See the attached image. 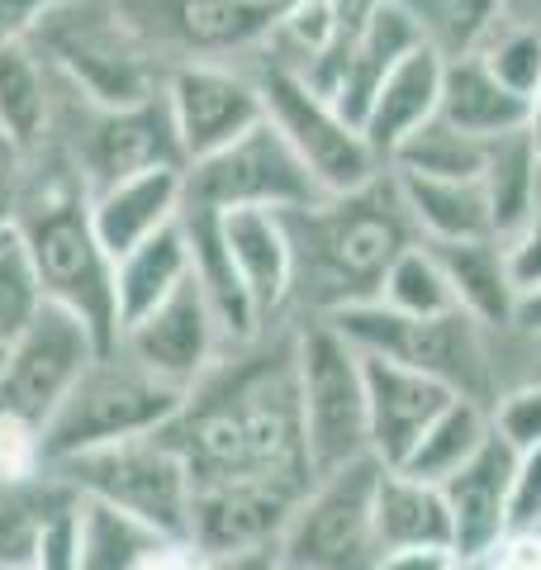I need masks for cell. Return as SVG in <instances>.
<instances>
[{"mask_svg": "<svg viewBox=\"0 0 541 570\" xmlns=\"http://www.w3.org/2000/svg\"><path fill=\"white\" fill-rule=\"evenodd\" d=\"M161 438L186 461L190 490L262 480L304 494L314 485V471L299 423L295 333L276 337L270 347L257 337L219 356V366L190 390Z\"/></svg>", "mask_w": 541, "mask_h": 570, "instance_id": "1", "label": "cell"}, {"mask_svg": "<svg viewBox=\"0 0 541 570\" xmlns=\"http://www.w3.org/2000/svg\"><path fill=\"white\" fill-rule=\"evenodd\" d=\"M14 234L24 243L48 305L77 314L100 343V352H115L119 347L115 257L96 238L90 190L77 163L58 142H48L39 157L24 163L20 200H14Z\"/></svg>", "mask_w": 541, "mask_h": 570, "instance_id": "2", "label": "cell"}, {"mask_svg": "<svg viewBox=\"0 0 541 570\" xmlns=\"http://www.w3.org/2000/svg\"><path fill=\"white\" fill-rule=\"evenodd\" d=\"M285 228L295 243V291L309 295L318 318L381 299L394 257L419 243V228L390 171L352 195H328L309 209H291Z\"/></svg>", "mask_w": 541, "mask_h": 570, "instance_id": "3", "label": "cell"}, {"mask_svg": "<svg viewBox=\"0 0 541 570\" xmlns=\"http://www.w3.org/2000/svg\"><path fill=\"white\" fill-rule=\"evenodd\" d=\"M33 48L48 58L67 91L96 105V110L148 105L167 86V67L134 39V29L119 20L110 0H62V6H52L39 33H33Z\"/></svg>", "mask_w": 541, "mask_h": 570, "instance_id": "4", "label": "cell"}, {"mask_svg": "<svg viewBox=\"0 0 541 570\" xmlns=\"http://www.w3.org/2000/svg\"><path fill=\"white\" fill-rule=\"evenodd\" d=\"M328 324L361 356H385V362L423 371V376L446 385L456 400H471L480 409H490L499 400L484 328L471 314L451 309L437 318H404L390 305H381V299H366V305H347L328 314Z\"/></svg>", "mask_w": 541, "mask_h": 570, "instance_id": "5", "label": "cell"}, {"mask_svg": "<svg viewBox=\"0 0 541 570\" xmlns=\"http://www.w3.org/2000/svg\"><path fill=\"white\" fill-rule=\"evenodd\" d=\"M48 475H58L81 499L129 513L157 538H190V471L161 433L62 456L48 466Z\"/></svg>", "mask_w": 541, "mask_h": 570, "instance_id": "6", "label": "cell"}, {"mask_svg": "<svg viewBox=\"0 0 541 570\" xmlns=\"http://www.w3.org/2000/svg\"><path fill=\"white\" fill-rule=\"evenodd\" d=\"M180 404L186 395L148 376L129 352H100L43 428V456L52 466V461L105 448V442L161 433L180 414Z\"/></svg>", "mask_w": 541, "mask_h": 570, "instance_id": "7", "label": "cell"}, {"mask_svg": "<svg viewBox=\"0 0 541 570\" xmlns=\"http://www.w3.org/2000/svg\"><path fill=\"white\" fill-rule=\"evenodd\" d=\"M295 376H299L304 452H309L314 480L371 456L361 352L328 318H314V324L295 328Z\"/></svg>", "mask_w": 541, "mask_h": 570, "instance_id": "8", "label": "cell"}, {"mask_svg": "<svg viewBox=\"0 0 541 570\" xmlns=\"http://www.w3.org/2000/svg\"><path fill=\"white\" fill-rule=\"evenodd\" d=\"M52 142L77 163L90 195L110 190L119 181H134L142 171H167V167L186 171V157H180V142L161 96L148 105H129V110H96V105L77 100L62 86Z\"/></svg>", "mask_w": 541, "mask_h": 570, "instance_id": "9", "label": "cell"}, {"mask_svg": "<svg viewBox=\"0 0 541 570\" xmlns=\"http://www.w3.org/2000/svg\"><path fill=\"white\" fill-rule=\"evenodd\" d=\"M381 471L385 466L375 456H361L333 475H318L281 532L276 561L299 570H375L381 561V542H375Z\"/></svg>", "mask_w": 541, "mask_h": 570, "instance_id": "10", "label": "cell"}, {"mask_svg": "<svg viewBox=\"0 0 541 570\" xmlns=\"http://www.w3.org/2000/svg\"><path fill=\"white\" fill-rule=\"evenodd\" d=\"M252 81H257V91H262L266 124L295 148V157L309 167L323 195H352L361 186H371L375 176H385L366 134L342 119L318 91H309L299 71L262 62Z\"/></svg>", "mask_w": 541, "mask_h": 570, "instance_id": "11", "label": "cell"}, {"mask_svg": "<svg viewBox=\"0 0 541 570\" xmlns=\"http://www.w3.org/2000/svg\"><path fill=\"white\" fill-rule=\"evenodd\" d=\"M115 14L161 67L228 62L270 39L281 10L252 0H110Z\"/></svg>", "mask_w": 541, "mask_h": 570, "instance_id": "12", "label": "cell"}, {"mask_svg": "<svg viewBox=\"0 0 541 570\" xmlns=\"http://www.w3.org/2000/svg\"><path fill=\"white\" fill-rule=\"evenodd\" d=\"M328 195L318 190L309 167L295 157V148L285 142L270 124L262 119L252 134H243L233 148L205 157V163L186 167V205L205 209H309Z\"/></svg>", "mask_w": 541, "mask_h": 570, "instance_id": "13", "label": "cell"}, {"mask_svg": "<svg viewBox=\"0 0 541 570\" xmlns=\"http://www.w3.org/2000/svg\"><path fill=\"white\" fill-rule=\"evenodd\" d=\"M96 356H100V343L90 337L81 318L43 299L39 318L10 343V366H6V381H0V409L48 428Z\"/></svg>", "mask_w": 541, "mask_h": 570, "instance_id": "14", "label": "cell"}, {"mask_svg": "<svg viewBox=\"0 0 541 570\" xmlns=\"http://www.w3.org/2000/svg\"><path fill=\"white\" fill-rule=\"evenodd\" d=\"M161 100H167V115H171V129H176L186 167L233 148L243 134H252L266 119L257 81L228 62L171 67L167 86H161Z\"/></svg>", "mask_w": 541, "mask_h": 570, "instance_id": "15", "label": "cell"}, {"mask_svg": "<svg viewBox=\"0 0 541 570\" xmlns=\"http://www.w3.org/2000/svg\"><path fill=\"white\" fill-rule=\"evenodd\" d=\"M119 352H129L134 362L148 371V376H157L161 385L190 395V390L219 366V356L228 347H224L219 324H214V309L205 305L200 285L186 281L167 305H157L148 318H138V324L124 328Z\"/></svg>", "mask_w": 541, "mask_h": 570, "instance_id": "16", "label": "cell"}, {"mask_svg": "<svg viewBox=\"0 0 541 570\" xmlns=\"http://www.w3.org/2000/svg\"><path fill=\"white\" fill-rule=\"evenodd\" d=\"M413 48H423L419 20H413L400 0H385L337 58H323L318 67L304 71V86L318 91L342 119L361 129L375 96H381V86L390 81V71L400 67Z\"/></svg>", "mask_w": 541, "mask_h": 570, "instance_id": "17", "label": "cell"}, {"mask_svg": "<svg viewBox=\"0 0 541 570\" xmlns=\"http://www.w3.org/2000/svg\"><path fill=\"white\" fill-rule=\"evenodd\" d=\"M304 494L285 485H262V480L195 485L190 490V542L205 557H238V551L276 547Z\"/></svg>", "mask_w": 541, "mask_h": 570, "instance_id": "18", "label": "cell"}, {"mask_svg": "<svg viewBox=\"0 0 541 570\" xmlns=\"http://www.w3.org/2000/svg\"><path fill=\"white\" fill-rule=\"evenodd\" d=\"M361 381H366V428H371V456L385 471H400L423 442L432 419L456 400L446 385L385 356H361Z\"/></svg>", "mask_w": 541, "mask_h": 570, "instance_id": "19", "label": "cell"}, {"mask_svg": "<svg viewBox=\"0 0 541 570\" xmlns=\"http://www.w3.org/2000/svg\"><path fill=\"white\" fill-rule=\"evenodd\" d=\"M518 456L490 433V442L442 485L451 513V551L456 561H484L509 538V490Z\"/></svg>", "mask_w": 541, "mask_h": 570, "instance_id": "20", "label": "cell"}, {"mask_svg": "<svg viewBox=\"0 0 541 570\" xmlns=\"http://www.w3.org/2000/svg\"><path fill=\"white\" fill-rule=\"evenodd\" d=\"M180 234H186V247H190V281L200 285L205 305L214 309L224 347L238 352L247 343H257L266 324H262L257 305H252L238 266H233L228 238H224V214L205 209V205H180Z\"/></svg>", "mask_w": 541, "mask_h": 570, "instance_id": "21", "label": "cell"}, {"mask_svg": "<svg viewBox=\"0 0 541 570\" xmlns=\"http://www.w3.org/2000/svg\"><path fill=\"white\" fill-rule=\"evenodd\" d=\"M58 100H62V81L43 52L33 48V39L0 48V138L20 163L39 157L52 142Z\"/></svg>", "mask_w": 541, "mask_h": 570, "instance_id": "22", "label": "cell"}, {"mask_svg": "<svg viewBox=\"0 0 541 570\" xmlns=\"http://www.w3.org/2000/svg\"><path fill=\"white\" fill-rule=\"evenodd\" d=\"M180 205H186V171L180 167L142 171L134 181H119L110 190L90 195V224H96L100 247L119 262L138 243H148L167 224H176Z\"/></svg>", "mask_w": 541, "mask_h": 570, "instance_id": "23", "label": "cell"}, {"mask_svg": "<svg viewBox=\"0 0 541 570\" xmlns=\"http://www.w3.org/2000/svg\"><path fill=\"white\" fill-rule=\"evenodd\" d=\"M224 238L262 324H270V314H281L285 299L295 295V243L291 228H285V214L233 209L224 214Z\"/></svg>", "mask_w": 541, "mask_h": 570, "instance_id": "24", "label": "cell"}, {"mask_svg": "<svg viewBox=\"0 0 541 570\" xmlns=\"http://www.w3.org/2000/svg\"><path fill=\"white\" fill-rule=\"evenodd\" d=\"M442 71H446V62L427 43L413 48L409 58L390 71V81L381 86V96H375L366 124H361V134H366L371 153L381 157V167H390V157L400 153V142L409 134H419L423 124L437 119Z\"/></svg>", "mask_w": 541, "mask_h": 570, "instance_id": "25", "label": "cell"}, {"mask_svg": "<svg viewBox=\"0 0 541 570\" xmlns=\"http://www.w3.org/2000/svg\"><path fill=\"white\" fill-rule=\"evenodd\" d=\"M437 257L442 276L451 285L461 314H471L480 328H513L518 291L509 276V257H503L499 238H475V243H427Z\"/></svg>", "mask_w": 541, "mask_h": 570, "instance_id": "26", "label": "cell"}, {"mask_svg": "<svg viewBox=\"0 0 541 570\" xmlns=\"http://www.w3.org/2000/svg\"><path fill=\"white\" fill-rule=\"evenodd\" d=\"M437 119L451 124L456 134L475 138V142H494V138L528 129L532 105L518 100L509 86H499L494 71L480 58H461V62H446V71H442Z\"/></svg>", "mask_w": 541, "mask_h": 570, "instance_id": "27", "label": "cell"}, {"mask_svg": "<svg viewBox=\"0 0 541 570\" xmlns=\"http://www.w3.org/2000/svg\"><path fill=\"white\" fill-rule=\"evenodd\" d=\"M190 281V247L180 234V219L167 224L148 243H138L129 257L115 262V305H119V337L129 324L148 318L157 305L180 291Z\"/></svg>", "mask_w": 541, "mask_h": 570, "instance_id": "28", "label": "cell"}, {"mask_svg": "<svg viewBox=\"0 0 541 570\" xmlns=\"http://www.w3.org/2000/svg\"><path fill=\"white\" fill-rule=\"evenodd\" d=\"M480 190L484 205H490V224L499 243H509L518 228H528L541 214V157L528 129L484 142Z\"/></svg>", "mask_w": 541, "mask_h": 570, "instance_id": "29", "label": "cell"}, {"mask_svg": "<svg viewBox=\"0 0 541 570\" xmlns=\"http://www.w3.org/2000/svg\"><path fill=\"white\" fill-rule=\"evenodd\" d=\"M400 186V200L409 209L423 243H475L494 238L490 205H484L480 181H427V176L390 171Z\"/></svg>", "mask_w": 541, "mask_h": 570, "instance_id": "30", "label": "cell"}, {"mask_svg": "<svg viewBox=\"0 0 541 570\" xmlns=\"http://www.w3.org/2000/svg\"><path fill=\"white\" fill-rule=\"evenodd\" d=\"M375 542L385 551L409 547H451V513L442 485L413 480L404 471H381L375 485Z\"/></svg>", "mask_w": 541, "mask_h": 570, "instance_id": "31", "label": "cell"}, {"mask_svg": "<svg viewBox=\"0 0 541 570\" xmlns=\"http://www.w3.org/2000/svg\"><path fill=\"white\" fill-rule=\"evenodd\" d=\"M490 442V409H480L471 400H451L432 428L423 433V442L413 448V456L404 461V475L427 480V485H446L465 461H475V452Z\"/></svg>", "mask_w": 541, "mask_h": 570, "instance_id": "32", "label": "cell"}, {"mask_svg": "<svg viewBox=\"0 0 541 570\" xmlns=\"http://www.w3.org/2000/svg\"><path fill=\"white\" fill-rule=\"evenodd\" d=\"M400 6L419 20L423 43L442 62H461V58H475L494 39L509 0H400Z\"/></svg>", "mask_w": 541, "mask_h": 570, "instance_id": "33", "label": "cell"}, {"mask_svg": "<svg viewBox=\"0 0 541 570\" xmlns=\"http://www.w3.org/2000/svg\"><path fill=\"white\" fill-rule=\"evenodd\" d=\"M385 171L427 176V181H480V171H484V142L456 134L442 119H432V124H423L419 134H409L400 142V153L390 157Z\"/></svg>", "mask_w": 541, "mask_h": 570, "instance_id": "34", "label": "cell"}, {"mask_svg": "<svg viewBox=\"0 0 541 570\" xmlns=\"http://www.w3.org/2000/svg\"><path fill=\"white\" fill-rule=\"evenodd\" d=\"M62 494H67V485L58 475H39V480H29V485H0V570L33 566L39 528Z\"/></svg>", "mask_w": 541, "mask_h": 570, "instance_id": "35", "label": "cell"}, {"mask_svg": "<svg viewBox=\"0 0 541 570\" xmlns=\"http://www.w3.org/2000/svg\"><path fill=\"white\" fill-rule=\"evenodd\" d=\"M381 305H390L404 318H437V314L456 309L451 285H446L442 266H437V257H432V247L423 238L394 257V266L385 272V285H381Z\"/></svg>", "mask_w": 541, "mask_h": 570, "instance_id": "36", "label": "cell"}, {"mask_svg": "<svg viewBox=\"0 0 541 570\" xmlns=\"http://www.w3.org/2000/svg\"><path fill=\"white\" fill-rule=\"evenodd\" d=\"M161 538L134 523L129 513L105 509L96 499H81V561L77 570H138L142 551Z\"/></svg>", "mask_w": 541, "mask_h": 570, "instance_id": "37", "label": "cell"}, {"mask_svg": "<svg viewBox=\"0 0 541 570\" xmlns=\"http://www.w3.org/2000/svg\"><path fill=\"white\" fill-rule=\"evenodd\" d=\"M475 58L494 71L499 86H509L518 100H537L541 96V29L537 24H509L503 20L494 29V39L484 43Z\"/></svg>", "mask_w": 541, "mask_h": 570, "instance_id": "38", "label": "cell"}, {"mask_svg": "<svg viewBox=\"0 0 541 570\" xmlns=\"http://www.w3.org/2000/svg\"><path fill=\"white\" fill-rule=\"evenodd\" d=\"M43 309V291H39V276H33L29 266V253L20 234H14V224L0 234V337L14 343L33 318Z\"/></svg>", "mask_w": 541, "mask_h": 570, "instance_id": "39", "label": "cell"}, {"mask_svg": "<svg viewBox=\"0 0 541 570\" xmlns=\"http://www.w3.org/2000/svg\"><path fill=\"white\" fill-rule=\"evenodd\" d=\"M490 433L509 448L513 456L541 452V376L509 390L490 404Z\"/></svg>", "mask_w": 541, "mask_h": 570, "instance_id": "40", "label": "cell"}, {"mask_svg": "<svg viewBox=\"0 0 541 570\" xmlns=\"http://www.w3.org/2000/svg\"><path fill=\"white\" fill-rule=\"evenodd\" d=\"M81 561V494L67 485V494L48 509L33 547V570H77Z\"/></svg>", "mask_w": 541, "mask_h": 570, "instance_id": "41", "label": "cell"}, {"mask_svg": "<svg viewBox=\"0 0 541 570\" xmlns=\"http://www.w3.org/2000/svg\"><path fill=\"white\" fill-rule=\"evenodd\" d=\"M39 475H48L43 428L0 409V485H29Z\"/></svg>", "mask_w": 541, "mask_h": 570, "instance_id": "42", "label": "cell"}, {"mask_svg": "<svg viewBox=\"0 0 541 570\" xmlns=\"http://www.w3.org/2000/svg\"><path fill=\"white\" fill-rule=\"evenodd\" d=\"M509 532H541V452L518 456V466H513Z\"/></svg>", "mask_w": 541, "mask_h": 570, "instance_id": "43", "label": "cell"}, {"mask_svg": "<svg viewBox=\"0 0 541 570\" xmlns=\"http://www.w3.org/2000/svg\"><path fill=\"white\" fill-rule=\"evenodd\" d=\"M503 257H509V276H513L518 295L541 291V214L528 228H518V234L503 243Z\"/></svg>", "mask_w": 541, "mask_h": 570, "instance_id": "44", "label": "cell"}, {"mask_svg": "<svg viewBox=\"0 0 541 570\" xmlns=\"http://www.w3.org/2000/svg\"><path fill=\"white\" fill-rule=\"evenodd\" d=\"M52 6H62V0H0V48L29 43Z\"/></svg>", "mask_w": 541, "mask_h": 570, "instance_id": "45", "label": "cell"}, {"mask_svg": "<svg viewBox=\"0 0 541 570\" xmlns=\"http://www.w3.org/2000/svg\"><path fill=\"white\" fill-rule=\"evenodd\" d=\"M138 570H209V557L190 538H161L157 547L142 551Z\"/></svg>", "mask_w": 541, "mask_h": 570, "instance_id": "46", "label": "cell"}, {"mask_svg": "<svg viewBox=\"0 0 541 570\" xmlns=\"http://www.w3.org/2000/svg\"><path fill=\"white\" fill-rule=\"evenodd\" d=\"M484 570H541V532H509L484 557Z\"/></svg>", "mask_w": 541, "mask_h": 570, "instance_id": "47", "label": "cell"}, {"mask_svg": "<svg viewBox=\"0 0 541 570\" xmlns=\"http://www.w3.org/2000/svg\"><path fill=\"white\" fill-rule=\"evenodd\" d=\"M375 570H456V551L451 547H409V551H385Z\"/></svg>", "mask_w": 541, "mask_h": 570, "instance_id": "48", "label": "cell"}, {"mask_svg": "<svg viewBox=\"0 0 541 570\" xmlns=\"http://www.w3.org/2000/svg\"><path fill=\"white\" fill-rule=\"evenodd\" d=\"M20 176H24V163L6 148L0 138V234L14 224V200H20Z\"/></svg>", "mask_w": 541, "mask_h": 570, "instance_id": "49", "label": "cell"}, {"mask_svg": "<svg viewBox=\"0 0 541 570\" xmlns=\"http://www.w3.org/2000/svg\"><path fill=\"white\" fill-rule=\"evenodd\" d=\"M381 6H385V0H333V14H337V29H342V43H352L356 33H361V24H366Z\"/></svg>", "mask_w": 541, "mask_h": 570, "instance_id": "50", "label": "cell"}, {"mask_svg": "<svg viewBox=\"0 0 541 570\" xmlns=\"http://www.w3.org/2000/svg\"><path fill=\"white\" fill-rule=\"evenodd\" d=\"M513 328L528 333V337H541V291H528L518 295V309H513Z\"/></svg>", "mask_w": 541, "mask_h": 570, "instance_id": "51", "label": "cell"}, {"mask_svg": "<svg viewBox=\"0 0 541 570\" xmlns=\"http://www.w3.org/2000/svg\"><path fill=\"white\" fill-rule=\"evenodd\" d=\"M503 20H509V24H537L541 29V0H509Z\"/></svg>", "mask_w": 541, "mask_h": 570, "instance_id": "52", "label": "cell"}, {"mask_svg": "<svg viewBox=\"0 0 541 570\" xmlns=\"http://www.w3.org/2000/svg\"><path fill=\"white\" fill-rule=\"evenodd\" d=\"M528 134H532V142H537V157H541V96L532 100V119H528Z\"/></svg>", "mask_w": 541, "mask_h": 570, "instance_id": "53", "label": "cell"}, {"mask_svg": "<svg viewBox=\"0 0 541 570\" xmlns=\"http://www.w3.org/2000/svg\"><path fill=\"white\" fill-rule=\"evenodd\" d=\"M6 366H10V343L0 337V381H6Z\"/></svg>", "mask_w": 541, "mask_h": 570, "instance_id": "54", "label": "cell"}, {"mask_svg": "<svg viewBox=\"0 0 541 570\" xmlns=\"http://www.w3.org/2000/svg\"><path fill=\"white\" fill-rule=\"evenodd\" d=\"M252 6H270V10H285V6H295V0H252Z\"/></svg>", "mask_w": 541, "mask_h": 570, "instance_id": "55", "label": "cell"}, {"mask_svg": "<svg viewBox=\"0 0 541 570\" xmlns=\"http://www.w3.org/2000/svg\"><path fill=\"white\" fill-rule=\"evenodd\" d=\"M456 570H484V561H456Z\"/></svg>", "mask_w": 541, "mask_h": 570, "instance_id": "56", "label": "cell"}, {"mask_svg": "<svg viewBox=\"0 0 541 570\" xmlns=\"http://www.w3.org/2000/svg\"><path fill=\"white\" fill-rule=\"evenodd\" d=\"M270 570H299V566H281V561H276V566H270Z\"/></svg>", "mask_w": 541, "mask_h": 570, "instance_id": "57", "label": "cell"}, {"mask_svg": "<svg viewBox=\"0 0 541 570\" xmlns=\"http://www.w3.org/2000/svg\"><path fill=\"white\" fill-rule=\"evenodd\" d=\"M24 570H33V566H24Z\"/></svg>", "mask_w": 541, "mask_h": 570, "instance_id": "58", "label": "cell"}]
</instances>
